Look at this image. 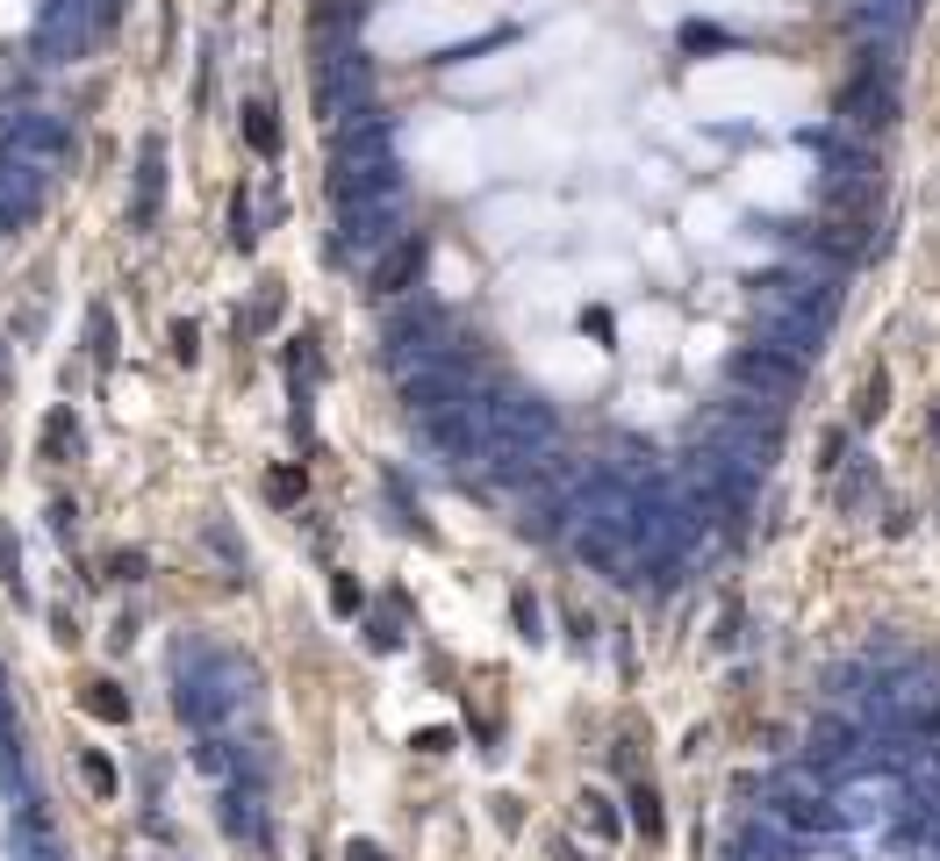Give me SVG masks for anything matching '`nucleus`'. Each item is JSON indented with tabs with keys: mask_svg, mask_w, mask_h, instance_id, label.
<instances>
[{
	"mask_svg": "<svg viewBox=\"0 0 940 861\" xmlns=\"http://www.w3.org/2000/svg\"><path fill=\"white\" fill-rule=\"evenodd\" d=\"M832 309H840V287L832 280H811V274H768L754 287V324H762V345L790 359H811L818 338H826Z\"/></svg>",
	"mask_w": 940,
	"mask_h": 861,
	"instance_id": "nucleus-1",
	"label": "nucleus"
},
{
	"mask_svg": "<svg viewBox=\"0 0 940 861\" xmlns=\"http://www.w3.org/2000/svg\"><path fill=\"white\" fill-rule=\"evenodd\" d=\"M402 187L396 173V130L381 123V115H352V123H338V158H330V202H359V194H388Z\"/></svg>",
	"mask_w": 940,
	"mask_h": 861,
	"instance_id": "nucleus-2",
	"label": "nucleus"
},
{
	"mask_svg": "<svg viewBox=\"0 0 940 861\" xmlns=\"http://www.w3.org/2000/svg\"><path fill=\"white\" fill-rule=\"evenodd\" d=\"M818 202H826V216H876L883 208V158H876L869 144H818Z\"/></svg>",
	"mask_w": 940,
	"mask_h": 861,
	"instance_id": "nucleus-3",
	"label": "nucleus"
},
{
	"mask_svg": "<svg viewBox=\"0 0 940 861\" xmlns=\"http://www.w3.org/2000/svg\"><path fill=\"white\" fill-rule=\"evenodd\" d=\"M252 704V675H237L223 654H180V718H194L202 732L231 725Z\"/></svg>",
	"mask_w": 940,
	"mask_h": 861,
	"instance_id": "nucleus-4",
	"label": "nucleus"
},
{
	"mask_svg": "<svg viewBox=\"0 0 940 861\" xmlns=\"http://www.w3.org/2000/svg\"><path fill=\"white\" fill-rule=\"evenodd\" d=\"M367 94H374L367 58L352 43H324V58H316V109H324V123L338 130L352 115H367Z\"/></svg>",
	"mask_w": 940,
	"mask_h": 861,
	"instance_id": "nucleus-5",
	"label": "nucleus"
},
{
	"mask_svg": "<svg viewBox=\"0 0 940 861\" xmlns=\"http://www.w3.org/2000/svg\"><path fill=\"white\" fill-rule=\"evenodd\" d=\"M402 187L388 194H359V202L338 208V252H359V259H374V252H388L402 237Z\"/></svg>",
	"mask_w": 940,
	"mask_h": 861,
	"instance_id": "nucleus-6",
	"label": "nucleus"
},
{
	"mask_svg": "<svg viewBox=\"0 0 940 861\" xmlns=\"http://www.w3.org/2000/svg\"><path fill=\"white\" fill-rule=\"evenodd\" d=\"M0 151L22 165H37V173H51V165L72 158V130L58 123V115H0Z\"/></svg>",
	"mask_w": 940,
	"mask_h": 861,
	"instance_id": "nucleus-7",
	"label": "nucleus"
},
{
	"mask_svg": "<svg viewBox=\"0 0 940 861\" xmlns=\"http://www.w3.org/2000/svg\"><path fill=\"white\" fill-rule=\"evenodd\" d=\"M733 381L739 388H754V396L768 402V410H783V402L805 388V359H790V352H776V345H739L733 352Z\"/></svg>",
	"mask_w": 940,
	"mask_h": 861,
	"instance_id": "nucleus-8",
	"label": "nucleus"
},
{
	"mask_svg": "<svg viewBox=\"0 0 940 861\" xmlns=\"http://www.w3.org/2000/svg\"><path fill=\"white\" fill-rule=\"evenodd\" d=\"M840 115H847V130H861V137H883V130L898 123V80H890V65H876V58H869V65L847 80Z\"/></svg>",
	"mask_w": 940,
	"mask_h": 861,
	"instance_id": "nucleus-9",
	"label": "nucleus"
},
{
	"mask_svg": "<svg viewBox=\"0 0 940 861\" xmlns=\"http://www.w3.org/2000/svg\"><path fill=\"white\" fill-rule=\"evenodd\" d=\"M762 819L776 826V833H790V840H818L832 826V804L811 790V782H783V790L762 804Z\"/></svg>",
	"mask_w": 940,
	"mask_h": 861,
	"instance_id": "nucleus-10",
	"label": "nucleus"
},
{
	"mask_svg": "<svg viewBox=\"0 0 940 861\" xmlns=\"http://www.w3.org/2000/svg\"><path fill=\"white\" fill-rule=\"evenodd\" d=\"M423 259H431V237H423V230H402L388 252H374V274H367V287H374L381 301H396V295H409V287H417Z\"/></svg>",
	"mask_w": 940,
	"mask_h": 861,
	"instance_id": "nucleus-11",
	"label": "nucleus"
},
{
	"mask_svg": "<svg viewBox=\"0 0 940 861\" xmlns=\"http://www.w3.org/2000/svg\"><path fill=\"white\" fill-rule=\"evenodd\" d=\"M159 194H165V137H144V165H136V223L159 216Z\"/></svg>",
	"mask_w": 940,
	"mask_h": 861,
	"instance_id": "nucleus-12",
	"label": "nucleus"
},
{
	"mask_svg": "<svg viewBox=\"0 0 940 861\" xmlns=\"http://www.w3.org/2000/svg\"><path fill=\"white\" fill-rule=\"evenodd\" d=\"M733 861H790V833H776V826H768V819H754L747 833H739Z\"/></svg>",
	"mask_w": 940,
	"mask_h": 861,
	"instance_id": "nucleus-13",
	"label": "nucleus"
},
{
	"mask_svg": "<svg viewBox=\"0 0 940 861\" xmlns=\"http://www.w3.org/2000/svg\"><path fill=\"white\" fill-rule=\"evenodd\" d=\"M861 29H876V37H898V29H912V14H919V0H861Z\"/></svg>",
	"mask_w": 940,
	"mask_h": 861,
	"instance_id": "nucleus-14",
	"label": "nucleus"
},
{
	"mask_svg": "<svg viewBox=\"0 0 940 861\" xmlns=\"http://www.w3.org/2000/svg\"><path fill=\"white\" fill-rule=\"evenodd\" d=\"M811 761H855V725L826 718V725L811 732Z\"/></svg>",
	"mask_w": 940,
	"mask_h": 861,
	"instance_id": "nucleus-15",
	"label": "nucleus"
},
{
	"mask_svg": "<svg viewBox=\"0 0 940 861\" xmlns=\"http://www.w3.org/2000/svg\"><path fill=\"white\" fill-rule=\"evenodd\" d=\"M245 137H252V151H259V158H273V151H280V123H273L266 101H245Z\"/></svg>",
	"mask_w": 940,
	"mask_h": 861,
	"instance_id": "nucleus-16",
	"label": "nucleus"
},
{
	"mask_svg": "<svg viewBox=\"0 0 940 861\" xmlns=\"http://www.w3.org/2000/svg\"><path fill=\"white\" fill-rule=\"evenodd\" d=\"M86 711L109 718V725H123L130 718V697H115V683H86Z\"/></svg>",
	"mask_w": 940,
	"mask_h": 861,
	"instance_id": "nucleus-17",
	"label": "nucleus"
},
{
	"mask_svg": "<svg viewBox=\"0 0 940 861\" xmlns=\"http://www.w3.org/2000/svg\"><path fill=\"white\" fill-rule=\"evenodd\" d=\"M43 452H51V460H65V452H80V424H72L65 410H58L51 424H43Z\"/></svg>",
	"mask_w": 940,
	"mask_h": 861,
	"instance_id": "nucleus-18",
	"label": "nucleus"
},
{
	"mask_svg": "<svg viewBox=\"0 0 940 861\" xmlns=\"http://www.w3.org/2000/svg\"><path fill=\"white\" fill-rule=\"evenodd\" d=\"M883 396H890V381H883V373H869L861 396H855V424H876V417H883Z\"/></svg>",
	"mask_w": 940,
	"mask_h": 861,
	"instance_id": "nucleus-19",
	"label": "nucleus"
},
{
	"mask_svg": "<svg viewBox=\"0 0 940 861\" xmlns=\"http://www.w3.org/2000/svg\"><path fill=\"white\" fill-rule=\"evenodd\" d=\"M86 338H94V345H86V352H94V359H109V352H115V324H109V309H94V324H86Z\"/></svg>",
	"mask_w": 940,
	"mask_h": 861,
	"instance_id": "nucleus-20",
	"label": "nucleus"
},
{
	"mask_svg": "<svg viewBox=\"0 0 940 861\" xmlns=\"http://www.w3.org/2000/svg\"><path fill=\"white\" fill-rule=\"evenodd\" d=\"M252 237H259V230H252V202L237 194V208H231V245H245V252H252Z\"/></svg>",
	"mask_w": 940,
	"mask_h": 861,
	"instance_id": "nucleus-21",
	"label": "nucleus"
},
{
	"mask_svg": "<svg viewBox=\"0 0 940 861\" xmlns=\"http://www.w3.org/2000/svg\"><path fill=\"white\" fill-rule=\"evenodd\" d=\"M86 782H94V790H101V797H109V790H115V776H109V761H101V754H86Z\"/></svg>",
	"mask_w": 940,
	"mask_h": 861,
	"instance_id": "nucleus-22",
	"label": "nucleus"
},
{
	"mask_svg": "<svg viewBox=\"0 0 940 861\" xmlns=\"http://www.w3.org/2000/svg\"><path fill=\"white\" fill-rule=\"evenodd\" d=\"M266 489H273V503H295V495H302V474H273Z\"/></svg>",
	"mask_w": 940,
	"mask_h": 861,
	"instance_id": "nucleus-23",
	"label": "nucleus"
},
{
	"mask_svg": "<svg viewBox=\"0 0 940 861\" xmlns=\"http://www.w3.org/2000/svg\"><path fill=\"white\" fill-rule=\"evenodd\" d=\"M173 352H180V359H194V352H202V338H194V324H173Z\"/></svg>",
	"mask_w": 940,
	"mask_h": 861,
	"instance_id": "nucleus-24",
	"label": "nucleus"
},
{
	"mask_svg": "<svg viewBox=\"0 0 940 861\" xmlns=\"http://www.w3.org/2000/svg\"><path fill=\"white\" fill-rule=\"evenodd\" d=\"M0 574H8V588H22V574H14V539L0 532Z\"/></svg>",
	"mask_w": 940,
	"mask_h": 861,
	"instance_id": "nucleus-25",
	"label": "nucleus"
},
{
	"mask_svg": "<svg viewBox=\"0 0 940 861\" xmlns=\"http://www.w3.org/2000/svg\"><path fill=\"white\" fill-rule=\"evenodd\" d=\"M352 861H381V848H352Z\"/></svg>",
	"mask_w": 940,
	"mask_h": 861,
	"instance_id": "nucleus-26",
	"label": "nucleus"
},
{
	"mask_svg": "<svg viewBox=\"0 0 940 861\" xmlns=\"http://www.w3.org/2000/svg\"><path fill=\"white\" fill-rule=\"evenodd\" d=\"M223 8H231V0H223Z\"/></svg>",
	"mask_w": 940,
	"mask_h": 861,
	"instance_id": "nucleus-27",
	"label": "nucleus"
}]
</instances>
